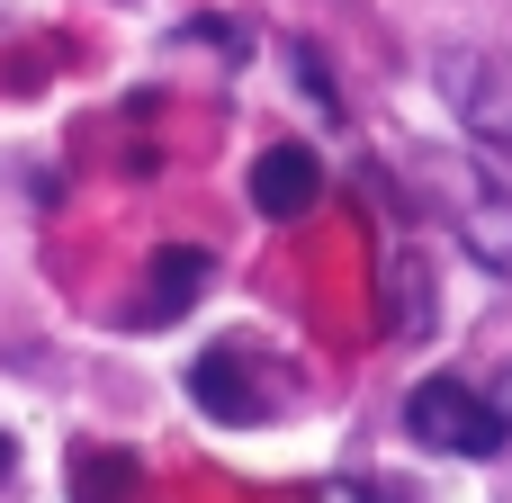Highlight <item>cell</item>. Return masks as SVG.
<instances>
[{"label": "cell", "mask_w": 512, "mask_h": 503, "mask_svg": "<svg viewBox=\"0 0 512 503\" xmlns=\"http://www.w3.org/2000/svg\"><path fill=\"white\" fill-rule=\"evenodd\" d=\"M189 396H198L216 423H261V414H270V396H261V378H252V351H234V342H216V351L189 360Z\"/></svg>", "instance_id": "obj_2"}, {"label": "cell", "mask_w": 512, "mask_h": 503, "mask_svg": "<svg viewBox=\"0 0 512 503\" xmlns=\"http://www.w3.org/2000/svg\"><path fill=\"white\" fill-rule=\"evenodd\" d=\"M207 270H216V261H207L198 243H171V252H153V270H144V279H153V288H144V324H171V315H189V306L207 297Z\"/></svg>", "instance_id": "obj_4"}, {"label": "cell", "mask_w": 512, "mask_h": 503, "mask_svg": "<svg viewBox=\"0 0 512 503\" xmlns=\"http://www.w3.org/2000/svg\"><path fill=\"white\" fill-rule=\"evenodd\" d=\"M405 423H414L423 450H459V459H495L512 441V423L495 414V396H477V387H459V378H423V387L405 396Z\"/></svg>", "instance_id": "obj_1"}, {"label": "cell", "mask_w": 512, "mask_h": 503, "mask_svg": "<svg viewBox=\"0 0 512 503\" xmlns=\"http://www.w3.org/2000/svg\"><path fill=\"white\" fill-rule=\"evenodd\" d=\"M315 198H324V162H315L306 144H270V153L252 162V207H261V216L288 225V216H306Z\"/></svg>", "instance_id": "obj_3"}, {"label": "cell", "mask_w": 512, "mask_h": 503, "mask_svg": "<svg viewBox=\"0 0 512 503\" xmlns=\"http://www.w3.org/2000/svg\"><path fill=\"white\" fill-rule=\"evenodd\" d=\"M72 495H81V503H126V495H135V459H117V450H81V459H72Z\"/></svg>", "instance_id": "obj_6"}, {"label": "cell", "mask_w": 512, "mask_h": 503, "mask_svg": "<svg viewBox=\"0 0 512 503\" xmlns=\"http://www.w3.org/2000/svg\"><path fill=\"white\" fill-rule=\"evenodd\" d=\"M9 459H18V450H9V441H0V477H9Z\"/></svg>", "instance_id": "obj_8"}, {"label": "cell", "mask_w": 512, "mask_h": 503, "mask_svg": "<svg viewBox=\"0 0 512 503\" xmlns=\"http://www.w3.org/2000/svg\"><path fill=\"white\" fill-rule=\"evenodd\" d=\"M495 414H504V423H512V369H504V378H495Z\"/></svg>", "instance_id": "obj_7"}, {"label": "cell", "mask_w": 512, "mask_h": 503, "mask_svg": "<svg viewBox=\"0 0 512 503\" xmlns=\"http://www.w3.org/2000/svg\"><path fill=\"white\" fill-rule=\"evenodd\" d=\"M459 234H468V252H477L495 279H512V198H504V189H468Z\"/></svg>", "instance_id": "obj_5"}]
</instances>
